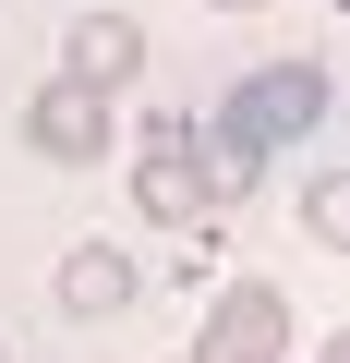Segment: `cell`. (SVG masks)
I'll use <instances>...</instances> for the list:
<instances>
[{
    "instance_id": "cell-3",
    "label": "cell",
    "mask_w": 350,
    "mask_h": 363,
    "mask_svg": "<svg viewBox=\"0 0 350 363\" xmlns=\"http://www.w3.org/2000/svg\"><path fill=\"white\" fill-rule=\"evenodd\" d=\"M182 363H290V303H278V279H230V291L206 303V327H194Z\"/></svg>"
},
{
    "instance_id": "cell-2",
    "label": "cell",
    "mask_w": 350,
    "mask_h": 363,
    "mask_svg": "<svg viewBox=\"0 0 350 363\" xmlns=\"http://www.w3.org/2000/svg\"><path fill=\"white\" fill-rule=\"evenodd\" d=\"M133 206L157 218V230H206L218 206H206V169H194V109H157L145 121V145H133Z\"/></svg>"
},
{
    "instance_id": "cell-7",
    "label": "cell",
    "mask_w": 350,
    "mask_h": 363,
    "mask_svg": "<svg viewBox=\"0 0 350 363\" xmlns=\"http://www.w3.org/2000/svg\"><path fill=\"white\" fill-rule=\"evenodd\" d=\"M194 169H206V206L230 218V206L254 194V169H266V145H242V133H230V121L206 109V121H194Z\"/></svg>"
},
{
    "instance_id": "cell-1",
    "label": "cell",
    "mask_w": 350,
    "mask_h": 363,
    "mask_svg": "<svg viewBox=\"0 0 350 363\" xmlns=\"http://www.w3.org/2000/svg\"><path fill=\"white\" fill-rule=\"evenodd\" d=\"M218 121H230L242 145H302V133L338 121V61H266V73H242V85L218 97Z\"/></svg>"
},
{
    "instance_id": "cell-9",
    "label": "cell",
    "mask_w": 350,
    "mask_h": 363,
    "mask_svg": "<svg viewBox=\"0 0 350 363\" xmlns=\"http://www.w3.org/2000/svg\"><path fill=\"white\" fill-rule=\"evenodd\" d=\"M314 363H350V339H338V327H326V339H314Z\"/></svg>"
},
{
    "instance_id": "cell-10",
    "label": "cell",
    "mask_w": 350,
    "mask_h": 363,
    "mask_svg": "<svg viewBox=\"0 0 350 363\" xmlns=\"http://www.w3.org/2000/svg\"><path fill=\"white\" fill-rule=\"evenodd\" d=\"M218 13H266V0H218Z\"/></svg>"
},
{
    "instance_id": "cell-8",
    "label": "cell",
    "mask_w": 350,
    "mask_h": 363,
    "mask_svg": "<svg viewBox=\"0 0 350 363\" xmlns=\"http://www.w3.org/2000/svg\"><path fill=\"white\" fill-rule=\"evenodd\" d=\"M302 230H314L326 255L350 242V169H314V182H302Z\"/></svg>"
},
{
    "instance_id": "cell-4",
    "label": "cell",
    "mask_w": 350,
    "mask_h": 363,
    "mask_svg": "<svg viewBox=\"0 0 350 363\" xmlns=\"http://www.w3.org/2000/svg\"><path fill=\"white\" fill-rule=\"evenodd\" d=\"M109 109H121V97H97V85L61 73V85L25 97V145H37L49 169H97V157H109Z\"/></svg>"
},
{
    "instance_id": "cell-6",
    "label": "cell",
    "mask_w": 350,
    "mask_h": 363,
    "mask_svg": "<svg viewBox=\"0 0 350 363\" xmlns=\"http://www.w3.org/2000/svg\"><path fill=\"white\" fill-rule=\"evenodd\" d=\"M133 291H145V267H133L121 242H73V255H61V315H121Z\"/></svg>"
},
{
    "instance_id": "cell-5",
    "label": "cell",
    "mask_w": 350,
    "mask_h": 363,
    "mask_svg": "<svg viewBox=\"0 0 350 363\" xmlns=\"http://www.w3.org/2000/svg\"><path fill=\"white\" fill-rule=\"evenodd\" d=\"M61 73H73V85H97V97L145 85V25H133V13H73V37H61Z\"/></svg>"
}]
</instances>
